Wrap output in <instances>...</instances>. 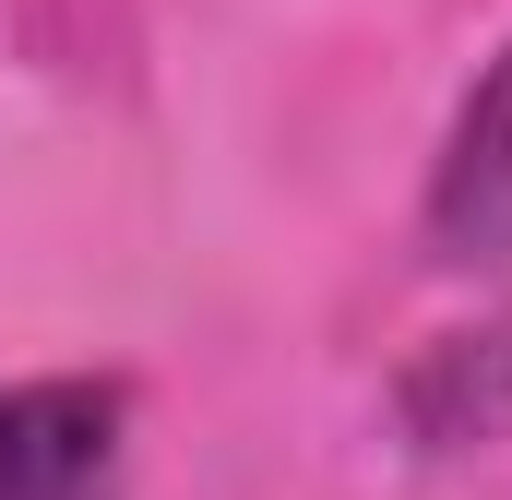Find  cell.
Segmentation results:
<instances>
[{"instance_id":"3957f363","label":"cell","mask_w":512,"mask_h":500,"mask_svg":"<svg viewBox=\"0 0 512 500\" xmlns=\"http://www.w3.org/2000/svg\"><path fill=\"white\" fill-rule=\"evenodd\" d=\"M393 417L417 453H465V441H501L512 429V310L501 322H465L441 334L417 370L393 381Z\"/></svg>"},{"instance_id":"7a4b0ae2","label":"cell","mask_w":512,"mask_h":500,"mask_svg":"<svg viewBox=\"0 0 512 500\" xmlns=\"http://www.w3.org/2000/svg\"><path fill=\"white\" fill-rule=\"evenodd\" d=\"M417 239L453 274H512V48L465 84V108H453L441 155H429Z\"/></svg>"},{"instance_id":"6da1fadb","label":"cell","mask_w":512,"mask_h":500,"mask_svg":"<svg viewBox=\"0 0 512 500\" xmlns=\"http://www.w3.org/2000/svg\"><path fill=\"white\" fill-rule=\"evenodd\" d=\"M131 489V381L24 370L0 381V500H120Z\"/></svg>"}]
</instances>
